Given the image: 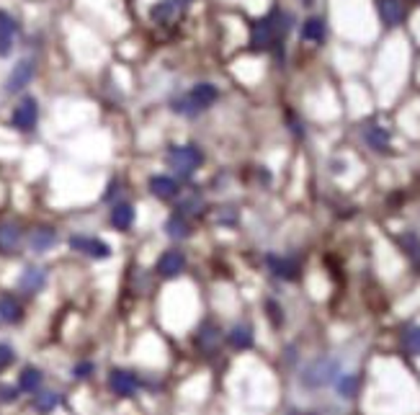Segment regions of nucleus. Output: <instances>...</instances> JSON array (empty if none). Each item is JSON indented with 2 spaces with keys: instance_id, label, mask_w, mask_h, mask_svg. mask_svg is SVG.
<instances>
[{
  "instance_id": "obj_16",
  "label": "nucleus",
  "mask_w": 420,
  "mask_h": 415,
  "mask_svg": "<svg viewBox=\"0 0 420 415\" xmlns=\"http://www.w3.org/2000/svg\"><path fill=\"white\" fill-rule=\"evenodd\" d=\"M377 11L384 26H400L405 21V3L402 0H377Z\"/></svg>"
},
{
  "instance_id": "obj_13",
  "label": "nucleus",
  "mask_w": 420,
  "mask_h": 415,
  "mask_svg": "<svg viewBox=\"0 0 420 415\" xmlns=\"http://www.w3.org/2000/svg\"><path fill=\"white\" fill-rule=\"evenodd\" d=\"M26 243H29V247H32L34 253H47L57 243V230L55 227H47V224H39V227H34L29 232Z\"/></svg>"
},
{
  "instance_id": "obj_14",
  "label": "nucleus",
  "mask_w": 420,
  "mask_h": 415,
  "mask_svg": "<svg viewBox=\"0 0 420 415\" xmlns=\"http://www.w3.org/2000/svg\"><path fill=\"white\" fill-rule=\"evenodd\" d=\"M150 193L160 201L178 199V193H181V184H178V178H173V176H152L150 178Z\"/></svg>"
},
{
  "instance_id": "obj_5",
  "label": "nucleus",
  "mask_w": 420,
  "mask_h": 415,
  "mask_svg": "<svg viewBox=\"0 0 420 415\" xmlns=\"http://www.w3.org/2000/svg\"><path fill=\"white\" fill-rule=\"evenodd\" d=\"M36 124H39V101L34 96H24L16 104L13 114H11V127L16 129V132L29 135V132L36 129Z\"/></svg>"
},
{
  "instance_id": "obj_3",
  "label": "nucleus",
  "mask_w": 420,
  "mask_h": 415,
  "mask_svg": "<svg viewBox=\"0 0 420 415\" xmlns=\"http://www.w3.org/2000/svg\"><path fill=\"white\" fill-rule=\"evenodd\" d=\"M338 376H341V361L330 359V356H323V359H315L302 372L299 382L302 387H307V390H320V387L333 384Z\"/></svg>"
},
{
  "instance_id": "obj_38",
  "label": "nucleus",
  "mask_w": 420,
  "mask_h": 415,
  "mask_svg": "<svg viewBox=\"0 0 420 415\" xmlns=\"http://www.w3.org/2000/svg\"><path fill=\"white\" fill-rule=\"evenodd\" d=\"M304 3H312V0H304Z\"/></svg>"
},
{
  "instance_id": "obj_8",
  "label": "nucleus",
  "mask_w": 420,
  "mask_h": 415,
  "mask_svg": "<svg viewBox=\"0 0 420 415\" xmlns=\"http://www.w3.org/2000/svg\"><path fill=\"white\" fill-rule=\"evenodd\" d=\"M70 247L72 250H78V253H83V256H88V258H95V261H103V258L111 256V245H109V243H103V240H98V238H90V235H72Z\"/></svg>"
},
{
  "instance_id": "obj_35",
  "label": "nucleus",
  "mask_w": 420,
  "mask_h": 415,
  "mask_svg": "<svg viewBox=\"0 0 420 415\" xmlns=\"http://www.w3.org/2000/svg\"><path fill=\"white\" fill-rule=\"evenodd\" d=\"M18 387H0V402H16Z\"/></svg>"
},
{
  "instance_id": "obj_20",
  "label": "nucleus",
  "mask_w": 420,
  "mask_h": 415,
  "mask_svg": "<svg viewBox=\"0 0 420 415\" xmlns=\"http://www.w3.org/2000/svg\"><path fill=\"white\" fill-rule=\"evenodd\" d=\"M109 222H111L116 230L127 232L129 227L135 224V209H132V204H127V201H116V204L111 207Z\"/></svg>"
},
{
  "instance_id": "obj_29",
  "label": "nucleus",
  "mask_w": 420,
  "mask_h": 415,
  "mask_svg": "<svg viewBox=\"0 0 420 415\" xmlns=\"http://www.w3.org/2000/svg\"><path fill=\"white\" fill-rule=\"evenodd\" d=\"M402 346L405 351L412 356H420V325H407L402 330Z\"/></svg>"
},
{
  "instance_id": "obj_30",
  "label": "nucleus",
  "mask_w": 420,
  "mask_h": 415,
  "mask_svg": "<svg viewBox=\"0 0 420 415\" xmlns=\"http://www.w3.org/2000/svg\"><path fill=\"white\" fill-rule=\"evenodd\" d=\"M335 387H338V395H341V397H356L358 376L356 374H341L338 379H335Z\"/></svg>"
},
{
  "instance_id": "obj_33",
  "label": "nucleus",
  "mask_w": 420,
  "mask_h": 415,
  "mask_svg": "<svg viewBox=\"0 0 420 415\" xmlns=\"http://www.w3.org/2000/svg\"><path fill=\"white\" fill-rule=\"evenodd\" d=\"M93 364H90V361H80V364H75V367H72V376H75V379H88V376L93 374Z\"/></svg>"
},
{
  "instance_id": "obj_7",
  "label": "nucleus",
  "mask_w": 420,
  "mask_h": 415,
  "mask_svg": "<svg viewBox=\"0 0 420 415\" xmlns=\"http://www.w3.org/2000/svg\"><path fill=\"white\" fill-rule=\"evenodd\" d=\"M34 75H36V62L29 60V57L18 60V62L13 64V70L8 72V78H6V93H11V96H13V93H21L34 80Z\"/></svg>"
},
{
  "instance_id": "obj_15",
  "label": "nucleus",
  "mask_w": 420,
  "mask_h": 415,
  "mask_svg": "<svg viewBox=\"0 0 420 415\" xmlns=\"http://www.w3.org/2000/svg\"><path fill=\"white\" fill-rule=\"evenodd\" d=\"M44 284H47V271L39 268V266L24 268L21 279H18V289H21L24 294H39L41 289H44Z\"/></svg>"
},
{
  "instance_id": "obj_31",
  "label": "nucleus",
  "mask_w": 420,
  "mask_h": 415,
  "mask_svg": "<svg viewBox=\"0 0 420 415\" xmlns=\"http://www.w3.org/2000/svg\"><path fill=\"white\" fill-rule=\"evenodd\" d=\"M215 219L219 224H235L238 222V212H235L232 207H222V209H217Z\"/></svg>"
},
{
  "instance_id": "obj_9",
  "label": "nucleus",
  "mask_w": 420,
  "mask_h": 415,
  "mask_svg": "<svg viewBox=\"0 0 420 415\" xmlns=\"http://www.w3.org/2000/svg\"><path fill=\"white\" fill-rule=\"evenodd\" d=\"M18 34H21V24L11 16L8 11L0 8V57L13 55V47H16Z\"/></svg>"
},
{
  "instance_id": "obj_36",
  "label": "nucleus",
  "mask_w": 420,
  "mask_h": 415,
  "mask_svg": "<svg viewBox=\"0 0 420 415\" xmlns=\"http://www.w3.org/2000/svg\"><path fill=\"white\" fill-rule=\"evenodd\" d=\"M119 186H121L119 181H111V184H109V191H106V196H103V199H106V201H114V196H116V193L121 191Z\"/></svg>"
},
{
  "instance_id": "obj_22",
  "label": "nucleus",
  "mask_w": 420,
  "mask_h": 415,
  "mask_svg": "<svg viewBox=\"0 0 420 415\" xmlns=\"http://www.w3.org/2000/svg\"><path fill=\"white\" fill-rule=\"evenodd\" d=\"M227 343H230L232 348H238V351L250 348V346H253V327L245 325V322L235 325L230 333H227Z\"/></svg>"
},
{
  "instance_id": "obj_34",
  "label": "nucleus",
  "mask_w": 420,
  "mask_h": 415,
  "mask_svg": "<svg viewBox=\"0 0 420 415\" xmlns=\"http://www.w3.org/2000/svg\"><path fill=\"white\" fill-rule=\"evenodd\" d=\"M266 310H269V318H271V322H273V325H281V322H284V312H281V307H278L273 299H269V302H266Z\"/></svg>"
},
{
  "instance_id": "obj_19",
  "label": "nucleus",
  "mask_w": 420,
  "mask_h": 415,
  "mask_svg": "<svg viewBox=\"0 0 420 415\" xmlns=\"http://www.w3.org/2000/svg\"><path fill=\"white\" fill-rule=\"evenodd\" d=\"M0 320L8 325H16L24 320V307L13 294H0Z\"/></svg>"
},
{
  "instance_id": "obj_32",
  "label": "nucleus",
  "mask_w": 420,
  "mask_h": 415,
  "mask_svg": "<svg viewBox=\"0 0 420 415\" xmlns=\"http://www.w3.org/2000/svg\"><path fill=\"white\" fill-rule=\"evenodd\" d=\"M13 361H16V351H13L8 343H0V372L8 369Z\"/></svg>"
},
{
  "instance_id": "obj_1",
  "label": "nucleus",
  "mask_w": 420,
  "mask_h": 415,
  "mask_svg": "<svg viewBox=\"0 0 420 415\" xmlns=\"http://www.w3.org/2000/svg\"><path fill=\"white\" fill-rule=\"evenodd\" d=\"M219 98V90L212 83H196L189 93H181V96L170 98V111L181 114V116H198L201 111L212 109Z\"/></svg>"
},
{
  "instance_id": "obj_28",
  "label": "nucleus",
  "mask_w": 420,
  "mask_h": 415,
  "mask_svg": "<svg viewBox=\"0 0 420 415\" xmlns=\"http://www.w3.org/2000/svg\"><path fill=\"white\" fill-rule=\"evenodd\" d=\"M196 343H198V348H204V351H215V346L219 343V330L206 322V325L198 330Z\"/></svg>"
},
{
  "instance_id": "obj_27",
  "label": "nucleus",
  "mask_w": 420,
  "mask_h": 415,
  "mask_svg": "<svg viewBox=\"0 0 420 415\" xmlns=\"http://www.w3.org/2000/svg\"><path fill=\"white\" fill-rule=\"evenodd\" d=\"M60 402H62V397H60L57 392H36V397H34V410L41 415H47V413H52Z\"/></svg>"
},
{
  "instance_id": "obj_17",
  "label": "nucleus",
  "mask_w": 420,
  "mask_h": 415,
  "mask_svg": "<svg viewBox=\"0 0 420 415\" xmlns=\"http://www.w3.org/2000/svg\"><path fill=\"white\" fill-rule=\"evenodd\" d=\"M266 264H269V268L273 271V276H278V279L294 281L297 276H299V264H297L294 258H281V256H273V253H271V256L266 258Z\"/></svg>"
},
{
  "instance_id": "obj_6",
  "label": "nucleus",
  "mask_w": 420,
  "mask_h": 415,
  "mask_svg": "<svg viewBox=\"0 0 420 415\" xmlns=\"http://www.w3.org/2000/svg\"><path fill=\"white\" fill-rule=\"evenodd\" d=\"M191 0H158L150 8L152 24L160 26H173L183 18V13L189 11Z\"/></svg>"
},
{
  "instance_id": "obj_12",
  "label": "nucleus",
  "mask_w": 420,
  "mask_h": 415,
  "mask_svg": "<svg viewBox=\"0 0 420 415\" xmlns=\"http://www.w3.org/2000/svg\"><path fill=\"white\" fill-rule=\"evenodd\" d=\"M109 387L119 397H132L137 392V387H140V382H137V374H132L127 369H114L111 374H109Z\"/></svg>"
},
{
  "instance_id": "obj_4",
  "label": "nucleus",
  "mask_w": 420,
  "mask_h": 415,
  "mask_svg": "<svg viewBox=\"0 0 420 415\" xmlns=\"http://www.w3.org/2000/svg\"><path fill=\"white\" fill-rule=\"evenodd\" d=\"M250 49H253V52H269V49H276V55H281V49H284V36L278 34L273 16H263L250 24Z\"/></svg>"
},
{
  "instance_id": "obj_26",
  "label": "nucleus",
  "mask_w": 420,
  "mask_h": 415,
  "mask_svg": "<svg viewBox=\"0 0 420 415\" xmlns=\"http://www.w3.org/2000/svg\"><path fill=\"white\" fill-rule=\"evenodd\" d=\"M400 247L405 250V256L410 258L412 264L420 266V238L415 232H405L400 235Z\"/></svg>"
},
{
  "instance_id": "obj_18",
  "label": "nucleus",
  "mask_w": 420,
  "mask_h": 415,
  "mask_svg": "<svg viewBox=\"0 0 420 415\" xmlns=\"http://www.w3.org/2000/svg\"><path fill=\"white\" fill-rule=\"evenodd\" d=\"M201 207H204V196L196 191V189H189V191L178 193V204H175V212L183 217H191V215H198L201 212Z\"/></svg>"
},
{
  "instance_id": "obj_10",
  "label": "nucleus",
  "mask_w": 420,
  "mask_h": 415,
  "mask_svg": "<svg viewBox=\"0 0 420 415\" xmlns=\"http://www.w3.org/2000/svg\"><path fill=\"white\" fill-rule=\"evenodd\" d=\"M24 243V230L16 222H0V256H16Z\"/></svg>"
},
{
  "instance_id": "obj_25",
  "label": "nucleus",
  "mask_w": 420,
  "mask_h": 415,
  "mask_svg": "<svg viewBox=\"0 0 420 415\" xmlns=\"http://www.w3.org/2000/svg\"><path fill=\"white\" fill-rule=\"evenodd\" d=\"M325 34H327L325 18H320V16L307 18L304 26H302V39H307V41H323Z\"/></svg>"
},
{
  "instance_id": "obj_23",
  "label": "nucleus",
  "mask_w": 420,
  "mask_h": 415,
  "mask_svg": "<svg viewBox=\"0 0 420 415\" xmlns=\"http://www.w3.org/2000/svg\"><path fill=\"white\" fill-rule=\"evenodd\" d=\"M165 235L170 240H186L191 235V222H189V217H183L175 212L173 217H168V222H165Z\"/></svg>"
},
{
  "instance_id": "obj_37",
  "label": "nucleus",
  "mask_w": 420,
  "mask_h": 415,
  "mask_svg": "<svg viewBox=\"0 0 420 415\" xmlns=\"http://www.w3.org/2000/svg\"><path fill=\"white\" fill-rule=\"evenodd\" d=\"M292 415H302V413H292ZM304 415H315V413H304Z\"/></svg>"
},
{
  "instance_id": "obj_11",
  "label": "nucleus",
  "mask_w": 420,
  "mask_h": 415,
  "mask_svg": "<svg viewBox=\"0 0 420 415\" xmlns=\"http://www.w3.org/2000/svg\"><path fill=\"white\" fill-rule=\"evenodd\" d=\"M158 273L160 276H165V279H175L178 273H183L186 268V256H183V250L173 247V250H165L163 256L158 258Z\"/></svg>"
},
{
  "instance_id": "obj_21",
  "label": "nucleus",
  "mask_w": 420,
  "mask_h": 415,
  "mask_svg": "<svg viewBox=\"0 0 420 415\" xmlns=\"http://www.w3.org/2000/svg\"><path fill=\"white\" fill-rule=\"evenodd\" d=\"M364 140H366V144H369L372 150H377V152L389 150V132L384 127H379V124H366V127H364Z\"/></svg>"
},
{
  "instance_id": "obj_24",
  "label": "nucleus",
  "mask_w": 420,
  "mask_h": 415,
  "mask_svg": "<svg viewBox=\"0 0 420 415\" xmlns=\"http://www.w3.org/2000/svg\"><path fill=\"white\" fill-rule=\"evenodd\" d=\"M44 382V374H41L36 367H26L21 374H18V390L21 392H29V395H36Z\"/></svg>"
},
{
  "instance_id": "obj_2",
  "label": "nucleus",
  "mask_w": 420,
  "mask_h": 415,
  "mask_svg": "<svg viewBox=\"0 0 420 415\" xmlns=\"http://www.w3.org/2000/svg\"><path fill=\"white\" fill-rule=\"evenodd\" d=\"M168 168L173 170L178 178H191L198 170V165L204 163V152L198 144H170L165 152Z\"/></svg>"
}]
</instances>
